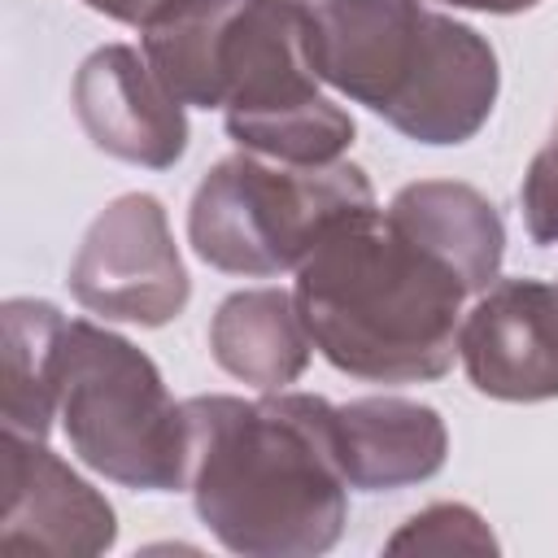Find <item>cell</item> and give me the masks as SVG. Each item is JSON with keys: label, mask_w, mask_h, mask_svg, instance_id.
Returning a JSON list of instances; mask_svg holds the SVG:
<instances>
[{"label": "cell", "mask_w": 558, "mask_h": 558, "mask_svg": "<svg viewBox=\"0 0 558 558\" xmlns=\"http://www.w3.org/2000/svg\"><path fill=\"white\" fill-rule=\"evenodd\" d=\"M65 283L83 310L109 323L166 327L179 318L192 283L174 248L166 205L153 192H126L109 201L92 218Z\"/></svg>", "instance_id": "6"}, {"label": "cell", "mask_w": 558, "mask_h": 558, "mask_svg": "<svg viewBox=\"0 0 558 558\" xmlns=\"http://www.w3.org/2000/svg\"><path fill=\"white\" fill-rule=\"evenodd\" d=\"M65 314L52 301L9 296L0 305V418L4 432L44 440L57 418V340Z\"/></svg>", "instance_id": "14"}, {"label": "cell", "mask_w": 558, "mask_h": 558, "mask_svg": "<svg viewBox=\"0 0 558 558\" xmlns=\"http://www.w3.org/2000/svg\"><path fill=\"white\" fill-rule=\"evenodd\" d=\"M52 379L78 462L140 493L187 488V410L144 349L87 318H65Z\"/></svg>", "instance_id": "3"}, {"label": "cell", "mask_w": 558, "mask_h": 558, "mask_svg": "<svg viewBox=\"0 0 558 558\" xmlns=\"http://www.w3.org/2000/svg\"><path fill=\"white\" fill-rule=\"evenodd\" d=\"M70 100L87 140L118 161L166 170L187 148L183 100L157 78L148 57L126 44L96 48L78 65Z\"/></svg>", "instance_id": "10"}, {"label": "cell", "mask_w": 558, "mask_h": 558, "mask_svg": "<svg viewBox=\"0 0 558 558\" xmlns=\"http://www.w3.org/2000/svg\"><path fill=\"white\" fill-rule=\"evenodd\" d=\"M440 4L475 9V13H523V9H536L541 0H440Z\"/></svg>", "instance_id": "19"}, {"label": "cell", "mask_w": 558, "mask_h": 558, "mask_svg": "<svg viewBox=\"0 0 558 558\" xmlns=\"http://www.w3.org/2000/svg\"><path fill=\"white\" fill-rule=\"evenodd\" d=\"M296 0H244L218 48L227 135L257 157L331 166L353 144V118L318 92Z\"/></svg>", "instance_id": "5"}, {"label": "cell", "mask_w": 558, "mask_h": 558, "mask_svg": "<svg viewBox=\"0 0 558 558\" xmlns=\"http://www.w3.org/2000/svg\"><path fill=\"white\" fill-rule=\"evenodd\" d=\"M314 74L388 118L427 57L436 17L423 0H296Z\"/></svg>", "instance_id": "7"}, {"label": "cell", "mask_w": 558, "mask_h": 558, "mask_svg": "<svg viewBox=\"0 0 558 558\" xmlns=\"http://www.w3.org/2000/svg\"><path fill=\"white\" fill-rule=\"evenodd\" d=\"M244 0H170L140 26L157 78L196 109H218V48Z\"/></svg>", "instance_id": "15"}, {"label": "cell", "mask_w": 558, "mask_h": 558, "mask_svg": "<svg viewBox=\"0 0 558 558\" xmlns=\"http://www.w3.org/2000/svg\"><path fill=\"white\" fill-rule=\"evenodd\" d=\"M388 214L405 235H414L427 253L453 266L471 296L497 283L506 257V222L497 205L471 183H453V179L405 183L388 201Z\"/></svg>", "instance_id": "12"}, {"label": "cell", "mask_w": 558, "mask_h": 558, "mask_svg": "<svg viewBox=\"0 0 558 558\" xmlns=\"http://www.w3.org/2000/svg\"><path fill=\"white\" fill-rule=\"evenodd\" d=\"M458 357L493 401L558 397V283L497 279L458 327Z\"/></svg>", "instance_id": "9"}, {"label": "cell", "mask_w": 558, "mask_h": 558, "mask_svg": "<svg viewBox=\"0 0 558 558\" xmlns=\"http://www.w3.org/2000/svg\"><path fill=\"white\" fill-rule=\"evenodd\" d=\"M388 554H497V536L471 506L436 501L388 536Z\"/></svg>", "instance_id": "16"}, {"label": "cell", "mask_w": 558, "mask_h": 558, "mask_svg": "<svg viewBox=\"0 0 558 558\" xmlns=\"http://www.w3.org/2000/svg\"><path fill=\"white\" fill-rule=\"evenodd\" d=\"M0 549L87 558L118 541V519L105 493L70 471L44 440L4 432L0 440Z\"/></svg>", "instance_id": "8"}, {"label": "cell", "mask_w": 558, "mask_h": 558, "mask_svg": "<svg viewBox=\"0 0 558 558\" xmlns=\"http://www.w3.org/2000/svg\"><path fill=\"white\" fill-rule=\"evenodd\" d=\"M523 222L536 244H558V118L549 126V140L536 148V157L523 170L519 187Z\"/></svg>", "instance_id": "17"}, {"label": "cell", "mask_w": 558, "mask_h": 558, "mask_svg": "<svg viewBox=\"0 0 558 558\" xmlns=\"http://www.w3.org/2000/svg\"><path fill=\"white\" fill-rule=\"evenodd\" d=\"M87 9H96V13H105V17H113V22H126V26H144L161 4H170V0H83Z\"/></svg>", "instance_id": "18"}, {"label": "cell", "mask_w": 558, "mask_h": 558, "mask_svg": "<svg viewBox=\"0 0 558 558\" xmlns=\"http://www.w3.org/2000/svg\"><path fill=\"white\" fill-rule=\"evenodd\" d=\"M310 331L301 323L296 296L283 288L231 292L209 318L214 362L257 392H279L310 366Z\"/></svg>", "instance_id": "13"}, {"label": "cell", "mask_w": 558, "mask_h": 558, "mask_svg": "<svg viewBox=\"0 0 558 558\" xmlns=\"http://www.w3.org/2000/svg\"><path fill=\"white\" fill-rule=\"evenodd\" d=\"M187 493L222 549L244 558L327 554L349 514L331 401L310 392L192 397Z\"/></svg>", "instance_id": "1"}, {"label": "cell", "mask_w": 558, "mask_h": 558, "mask_svg": "<svg viewBox=\"0 0 558 558\" xmlns=\"http://www.w3.org/2000/svg\"><path fill=\"white\" fill-rule=\"evenodd\" d=\"M292 296L314 349L336 371L371 384H423L453 366L471 292L388 209L366 205L296 266Z\"/></svg>", "instance_id": "2"}, {"label": "cell", "mask_w": 558, "mask_h": 558, "mask_svg": "<svg viewBox=\"0 0 558 558\" xmlns=\"http://www.w3.org/2000/svg\"><path fill=\"white\" fill-rule=\"evenodd\" d=\"M336 462L357 493L410 488L445 466L449 432L445 418L405 397H362L331 410Z\"/></svg>", "instance_id": "11"}, {"label": "cell", "mask_w": 558, "mask_h": 558, "mask_svg": "<svg viewBox=\"0 0 558 558\" xmlns=\"http://www.w3.org/2000/svg\"><path fill=\"white\" fill-rule=\"evenodd\" d=\"M366 205H375V192L353 161L288 166L235 153L196 183L187 240L192 253L222 275L270 279L296 270L340 218Z\"/></svg>", "instance_id": "4"}]
</instances>
